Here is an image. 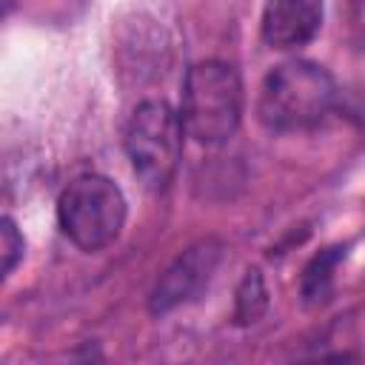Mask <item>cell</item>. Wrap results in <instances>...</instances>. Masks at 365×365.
<instances>
[{
    "mask_svg": "<svg viewBox=\"0 0 365 365\" xmlns=\"http://www.w3.org/2000/svg\"><path fill=\"white\" fill-rule=\"evenodd\" d=\"M334 100V77L319 63L288 60L265 77L257 114L268 131H308L328 117Z\"/></svg>",
    "mask_w": 365,
    "mask_h": 365,
    "instance_id": "1",
    "label": "cell"
},
{
    "mask_svg": "<svg viewBox=\"0 0 365 365\" xmlns=\"http://www.w3.org/2000/svg\"><path fill=\"white\" fill-rule=\"evenodd\" d=\"M242 83L234 66L222 60L194 63L182 80L180 120L185 134L202 145H220L240 128Z\"/></svg>",
    "mask_w": 365,
    "mask_h": 365,
    "instance_id": "2",
    "label": "cell"
},
{
    "mask_svg": "<svg viewBox=\"0 0 365 365\" xmlns=\"http://www.w3.org/2000/svg\"><path fill=\"white\" fill-rule=\"evenodd\" d=\"M57 222L77 248L100 251L123 231L125 197L108 177L83 174L63 188L57 200Z\"/></svg>",
    "mask_w": 365,
    "mask_h": 365,
    "instance_id": "3",
    "label": "cell"
},
{
    "mask_svg": "<svg viewBox=\"0 0 365 365\" xmlns=\"http://www.w3.org/2000/svg\"><path fill=\"white\" fill-rule=\"evenodd\" d=\"M185 125L165 100H145L125 125V151L148 191H165L177 174Z\"/></svg>",
    "mask_w": 365,
    "mask_h": 365,
    "instance_id": "4",
    "label": "cell"
},
{
    "mask_svg": "<svg viewBox=\"0 0 365 365\" xmlns=\"http://www.w3.org/2000/svg\"><path fill=\"white\" fill-rule=\"evenodd\" d=\"M222 257V245L217 240H200L191 248H185L157 279L154 291H151V311L154 314H168L177 305L194 299L211 279V274L217 271Z\"/></svg>",
    "mask_w": 365,
    "mask_h": 365,
    "instance_id": "5",
    "label": "cell"
},
{
    "mask_svg": "<svg viewBox=\"0 0 365 365\" xmlns=\"http://www.w3.org/2000/svg\"><path fill=\"white\" fill-rule=\"evenodd\" d=\"M322 0H268L262 11V40L271 48H299L322 29Z\"/></svg>",
    "mask_w": 365,
    "mask_h": 365,
    "instance_id": "6",
    "label": "cell"
},
{
    "mask_svg": "<svg viewBox=\"0 0 365 365\" xmlns=\"http://www.w3.org/2000/svg\"><path fill=\"white\" fill-rule=\"evenodd\" d=\"M339 262V248H328L311 259L302 277V297L308 305H322L334 291V271Z\"/></svg>",
    "mask_w": 365,
    "mask_h": 365,
    "instance_id": "7",
    "label": "cell"
},
{
    "mask_svg": "<svg viewBox=\"0 0 365 365\" xmlns=\"http://www.w3.org/2000/svg\"><path fill=\"white\" fill-rule=\"evenodd\" d=\"M268 308V291L262 282V274L257 268H248L242 282L237 285V299H234V319L237 325H254Z\"/></svg>",
    "mask_w": 365,
    "mask_h": 365,
    "instance_id": "8",
    "label": "cell"
},
{
    "mask_svg": "<svg viewBox=\"0 0 365 365\" xmlns=\"http://www.w3.org/2000/svg\"><path fill=\"white\" fill-rule=\"evenodd\" d=\"M0 254H3V277H9L23 257V234L17 231L11 217L0 220Z\"/></svg>",
    "mask_w": 365,
    "mask_h": 365,
    "instance_id": "9",
    "label": "cell"
}]
</instances>
